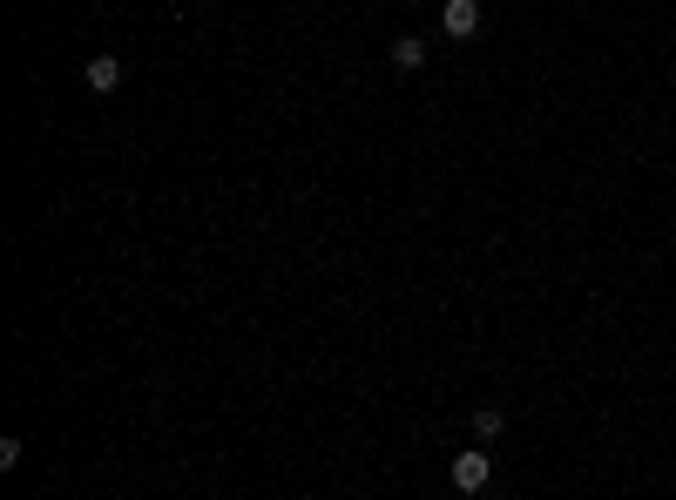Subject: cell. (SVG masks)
Returning a JSON list of instances; mask_svg holds the SVG:
<instances>
[{"mask_svg": "<svg viewBox=\"0 0 676 500\" xmlns=\"http://www.w3.org/2000/svg\"><path fill=\"white\" fill-rule=\"evenodd\" d=\"M487 480H494V460H487L480 446H467V453H453V487H460V494H480Z\"/></svg>", "mask_w": 676, "mask_h": 500, "instance_id": "obj_1", "label": "cell"}, {"mask_svg": "<svg viewBox=\"0 0 676 500\" xmlns=\"http://www.w3.org/2000/svg\"><path fill=\"white\" fill-rule=\"evenodd\" d=\"M82 82L95 88V95H115V88H122V61H115V55H88Z\"/></svg>", "mask_w": 676, "mask_h": 500, "instance_id": "obj_3", "label": "cell"}, {"mask_svg": "<svg viewBox=\"0 0 676 500\" xmlns=\"http://www.w3.org/2000/svg\"><path fill=\"white\" fill-rule=\"evenodd\" d=\"M393 68H426V41L420 34H399L393 41Z\"/></svg>", "mask_w": 676, "mask_h": 500, "instance_id": "obj_4", "label": "cell"}, {"mask_svg": "<svg viewBox=\"0 0 676 500\" xmlns=\"http://www.w3.org/2000/svg\"><path fill=\"white\" fill-rule=\"evenodd\" d=\"M440 28H447L453 41H474L480 34V0H447V7H440Z\"/></svg>", "mask_w": 676, "mask_h": 500, "instance_id": "obj_2", "label": "cell"}, {"mask_svg": "<svg viewBox=\"0 0 676 500\" xmlns=\"http://www.w3.org/2000/svg\"><path fill=\"white\" fill-rule=\"evenodd\" d=\"M501 426H507V413H494V406H487V413H474V440H494Z\"/></svg>", "mask_w": 676, "mask_h": 500, "instance_id": "obj_5", "label": "cell"}]
</instances>
